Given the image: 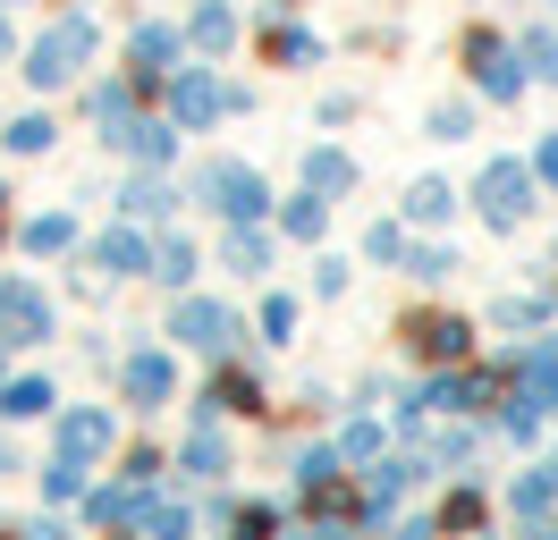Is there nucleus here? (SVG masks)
<instances>
[{
    "instance_id": "52",
    "label": "nucleus",
    "mask_w": 558,
    "mask_h": 540,
    "mask_svg": "<svg viewBox=\"0 0 558 540\" xmlns=\"http://www.w3.org/2000/svg\"><path fill=\"white\" fill-rule=\"evenodd\" d=\"M9 364H17V355H9V346H0V380H9Z\"/></svg>"
},
{
    "instance_id": "15",
    "label": "nucleus",
    "mask_w": 558,
    "mask_h": 540,
    "mask_svg": "<svg viewBox=\"0 0 558 540\" xmlns=\"http://www.w3.org/2000/svg\"><path fill=\"white\" fill-rule=\"evenodd\" d=\"M85 262L102 270L110 287H128V279H144V270H153V236L128 229V220H110L102 236H85Z\"/></svg>"
},
{
    "instance_id": "50",
    "label": "nucleus",
    "mask_w": 558,
    "mask_h": 540,
    "mask_svg": "<svg viewBox=\"0 0 558 540\" xmlns=\"http://www.w3.org/2000/svg\"><path fill=\"white\" fill-rule=\"evenodd\" d=\"M17 472H26V465H17V439L0 431V481H17Z\"/></svg>"
},
{
    "instance_id": "7",
    "label": "nucleus",
    "mask_w": 558,
    "mask_h": 540,
    "mask_svg": "<svg viewBox=\"0 0 558 540\" xmlns=\"http://www.w3.org/2000/svg\"><path fill=\"white\" fill-rule=\"evenodd\" d=\"M51 338H60V304H51V287H43L35 270H9V279H0V346L26 355V346H51Z\"/></svg>"
},
{
    "instance_id": "18",
    "label": "nucleus",
    "mask_w": 558,
    "mask_h": 540,
    "mask_svg": "<svg viewBox=\"0 0 558 540\" xmlns=\"http://www.w3.org/2000/svg\"><path fill=\"white\" fill-rule=\"evenodd\" d=\"M76 110H85V127L102 135V144H119L128 119H136V85H128V76H85V85H76Z\"/></svg>"
},
{
    "instance_id": "12",
    "label": "nucleus",
    "mask_w": 558,
    "mask_h": 540,
    "mask_svg": "<svg viewBox=\"0 0 558 540\" xmlns=\"http://www.w3.org/2000/svg\"><path fill=\"white\" fill-rule=\"evenodd\" d=\"M161 119H170L178 135H195V127H220V68H178L170 85H161Z\"/></svg>"
},
{
    "instance_id": "31",
    "label": "nucleus",
    "mask_w": 558,
    "mask_h": 540,
    "mask_svg": "<svg viewBox=\"0 0 558 540\" xmlns=\"http://www.w3.org/2000/svg\"><path fill=\"white\" fill-rule=\"evenodd\" d=\"M0 144H9L17 161H43V152L60 144V119H51V110H9V119H0Z\"/></svg>"
},
{
    "instance_id": "22",
    "label": "nucleus",
    "mask_w": 558,
    "mask_h": 540,
    "mask_svg": "<svg viewBox=\"0 0 558 540\" xmlns=\"http://www.w3.org/2000/svg\"><path fill=\"white\" fill-rule=\"evenodd\" d=\"M415 456H423L432 472H474V456H483V431H474V422H423Z\"/></svg>"
},
{
    "instance_id": "43",
    "label": "nucleus",
    "mask_w": 558,
    "mask_h": 540,
    "mask_svg": "<svg viewBox=\"0 0 558 540\" xmlns=\"http://www.w3.org/2000/svg\"><path fill=\"white\" fill-rule=\"evenodd\" d=\"M364 262H381V270L407 262V220H373L364 229Z\"/></svg>"
},
{
    "instance_id": "44",
    "label": "nucleus",
    "mask_w": 558,
    "mask_h": 540,
    "mask_svg": "<svg viewBox=\"0 0 558 540\" xmlns=\"http://www.w3.org/2000/svg\"><path fill=\"white\" fill-rule=\"evenodd\" d=\"M348 287H355V262H348V254H314V296L339 304Z\"/></svg>"
},
{
    "instance_id": "35",
    "label": "nucleus",
    "mask_w": 558,
    "mask_h": 540,
    "mask_svg": "<svg viewBox=\"0 0 558 540\" xmlns=\"http://www.w3.org/2000/svg\"><path fill=\"white\" fill-rule=\"evenodd\" d=\"M279 532H288V506H271V499H238L229 524H220V540H279Z\"/></svg>"
},
{
    "instance_id": "14",
    "label": "nucleus",
    "mask_w": 558,
    "mask_h": 540,
    "mask_svg": "<svg viewBox=\"0 0 558 540\" xmlns=\"http://www.w3.org/2000/svg\"><path fill=\"white\" fill-rule=\"evenodd\" d=\"M178 202H186V186H170L161 169H136V177L119 186V220L144 229V236H161V229H178Z\"/></svg>"
},
{
    "instance_id": "51",
    "label": "nucleus",
    "mask_w": 558,
    "mask_h": 540,
    "mask_svg": "<svg viewBox=\"0 0 558 540\" xmlns=\"http://www.w3.org/2000/svg\"><path fill=\"white\" fill-rule=\"evenodd\" d=\"M0 60H17V26H9V9H0Z\"/></svg>"
},
{
    "instance_id": "47",
    "label": "nucleus",
    "mask_w": 558,
    "mask_h": 540,
    "mask_svg": "<svg viewBox=\"0 0 558 540\" xmlns=\"http://www.w3.org/2000/svg\"><path fill=\"white\" fill-rule=\"evenodd\" d=\"M355 119V94H322V127H348Z\"/></svg>"
},
{
    "instance_id": "32",
    "label": "nucleus",
    "mask_w": 558,
    "mask_h": 540,
    "mask_svg": "<svg viewBox=\"0 0 558 540\" xmlns=\"http://www.w3.org/2000/svg\"><path fill=\"white\" fill-rule=\"evenodd\" d=\"M220 270H229V279H271V236L263 229H220Z\"/></svg>"
},
{
    "instance_id": "24",
    "label": "nucleus",
    "mask_w": 558,
    "mask_h": 540,
    "mask_svg": "<svg viewBox=\"0 0 558 540\" xmlns=\"http://www.w3.org/2000/svg\"><path fill=\"white\" fill-rule=\"evenodd\" d=\"M263 60L271 68H322V34L296 26L288 9H271V17H263Z\"/></svg>"
},
{
    "instance_id": "42",
    "label": "nucleus",
    "mask_w": 558,
    "mask_h": 540,
    "mask_svg": "<svg viewBox=\"0 0 558 540\" xmlns=\"http://www.w3.org/2000/svg\"><path fill=\"white\" fill-rule=\"evenodd\" d=\"M490 431H499V439H517V447H533V439H542V414H533V405L508 389V397H499V414H490Z\"/></svg>"
},
{
    "instance_id": "19",
    "label": "nucleus",
    "mask_w": 558,
    "mask_h": 540,
    "mask_svg": "<svg viewBox=\"0 0 558 540\" xmlns=\"http://www.w3.org/2000/svg\"><path fill=\"white\" fill-rule=\"evenodd\" d=\"M51 414H60V380H51V371H9V380H0V422H9V431L51 422Z\"/></svg>"
},
{
    "instance_id": "25",
    "label": "nucleus",
    "mask_w": 558,
    "mask_h": 540,
    "mask_svg": "<svg viewBox=\"0 0 558 540\" xmlns=\"http://www.w3.org/2000/svg\"><path fill=\"white\" fill-rule=\"evenodd\" d=\"M508 515H517V524H550L558 515V456H542V465H524L517 481H508Z\"/></svg>"
},
{
    "instance_id": "54",
    "label": "nucleus",
    "mask_w": 558,
    "mask_h": 540,
    "mask_svg": "<svg viewBox=\"0 0 558 540\" xmlns=\"http://www.w3.org/2000/svg\"><path fill=\"white\" fill-rule=\"evenodd\" d=\"M102 540H136V532H102Z\"/></svg>"
},
{
    "instance_id": "29",
    "label": "nucleus",
    "mask_w": 558,
    "mask_h": 540,
    "mask_svg": "<svg viewBox=\"0 0 558 540\" xmlns=\"http://www.w3.org/2000/svg\"><path fill=\"white\" fill-rule=\"evenodd\" d=\"M550 321H558V296H542V287L490 304V330H499V338H533V330H550Z\"/></svg>"
},
{
    "instance_id": "16",
    "label": "nucleus",
    "mask_w": 558,
    "mask_h": 540,
    "mask_svg": "<svg viewBox=\"0 0 558 540\" xmlns=\"http://www.w3.org/2000/svg\"><path fill=\"white\" fill-rule=\"evenodd\" d=\"M339 481H348V465H339V447H330V439H305V447L288 456V499H296V515H314Z\"/></svg>"
},
{
    "instance_id": "34",
    "label": "nucleus",
    "mask_w": 558,
    "mask_h": 540,
    "mask_svg": "<svg viewBox=\"0 0 558 540\" xmlns=\"http://www.w3.org/2000/svg\"><path fill=\"white\" fill-rule=\"evenodd\" d=\"M35 490H43V506H85V490H94V465L51 456V465H35Z\"/></svg>"
},
{
    "instance_id": "13",
    "label": "nucleus",
    "mask_w": 558,
    "mask_h": 540,
    "mask_svg": "<svg viewBox=\"0 0 558 540\" xmlns=\"http://www.w3.org/2000/svg\"><path fill=\"white\" fill-rule=\"evenodd\" d=\"M178 481H195V490H220L229 472H238V439H229V422H195V431L178 439Z\"/></svg>"
},
{
    "instance_id": "49",
    "label": "nucleus",
    "mask_w": 558,
    "mask_h": 540,
    "mask_svg": "<svg viewBox=\"0 0 558 540\" xmlns=\"http://www.w3.org/2000/svg\"><path fill=\"white\" fill-rule=\"evenodd\" d=\"M9 236H17V202H9V186H0V254H9Z\"/></svg>"
},
{
    "instance_id": "41",
    "label": "nucleus",
    "mask_w": 558,
    "mask_h": 540,
    "mask_svg": "<svg viewBox=\"0 0 558 540\" xmlns=\"http://www.w3.org/2000/svg\"><path fill=\"white\" fill-rule=\"evenodd\" d=\"M136 540H204V524H195V515H186L178 499H161V506H153V515L136 524Z\"/></svg>"
},
{
    "instance_id": "28",
    "label": "nucleus",
    "mask_w": 558,
    "mask_h": 540,
    "mask_svg": "<svg viewBox=\"0 0 558 540\" xmlns=\"http://www.w3.org/2000/svg\"><path fill=\"white\" fill-rule=\"evenodd\" d=\"M398 220H407V229H449L457 220V186L449 177H415V186L398 195Z\"/></svg>"
},
{
    "instance_id": "6",
    "label": "nucleus",
    "mask_w": 558,
    "mask_h": 540,
    "mask_svg": "<svg viewBox=\"0 0 558 540\" xmlns=\"http://www.w3.org/2000/svg\"><path fill=\"white\" fill-rule=\"evenodd\" d=\"M474 211H483V229L490 236H517L533 211H542V186H533V169L508 161V152H490L483 177H474Z\"/></svg>"
},
{
    "instance_id": "2",
    "label": "nucleus",
    "mask_w": 558,
    "mask_h": 540,
    "mask_svg": "<svg viewBox=\"0 0 558 540\" xmlns=\"http://www.w3.org/2000/svg\"><path fill=\"white\" fill-rule=\"evenodd\" d=\"M186 202H204V211L220 220V229H263L279 195H271V177H263L254 161H220V152H211V161L195 169V186H186Z\"/></svg>"
},
{
    "instance_id": "27",
    "label": "nucleus",
    "mask_w": 558,
    "mask_h": 540,
    "mask_svg": "<svg viewBox=\"0 0 558 540\" xmlns=\"http://www.w3.org/2000/svg\"><path fill=\"white\" fill-rule=\"evenodd\" d=\"M296 177H305V195L339 202V195H355V177H364V169H355V152H348V144H314V152H305V169H296Z\"/></svg>"
},
{
    "instance_id": "36",
    "label": "nucleus",
    "mask_w": 558,
    "mask_h": 540,
    "mask_svg": "<svg viewBox=\"0 0 558 540\" xmlns=\"http://www.w3.org/2000/svg\"><path fill=\"white\" fill-rule=\"evenodd\" d=\"M296 321H305V304L288 296V287H263V304H254V338H263V346H288Z\"/></svg>"
},
{
    "instance_id": "10",
    "label": "nucleus",
    "mask_w": 558,
    "mask_h": 540,
    "mask_svg": "<svg viewBox=\"0 0 558 540\" xmlns=\"http://www.w3.org/2000/svg\"><path fill=\"white\" fill-rule=\"evenodd\" d=\"M245 414H279L271 389H263V371H245V364H211L204 397H195V422H245Z\"/></svg>"
},
{
    "instance_id": "1",
    "label": "nucleus",
    "mask_w": 558,
    "mask_h": 540,
    "mask_svg": "<svg viewBox=\"0 0 558 540\" xmlns=\"http://www.w3.org/2000/svg\"><path fill=\"white\" fill-rule=\"evenodd\" d=\"M94 51H102V26H94L85 9H69V17H51V26L17 51V76H26L35 94H69V85H85Z\"/></svg>"
},
{
    "instance_id": "26",
    "label": "nucleus",
    "mask_w": 558,
    "mask_h": 540,
    "mask_svg": "<svg viewBox=\"0 0 558 540\" xmlns=\"http://www.w3.org/2000/svg\"><path fill=\"white\" fill-rule=\"evenodd\" d=\"M186 51H195V60H229V51H238V9H229V0H195V17H186Z\"/></svg>"
},
{
    "instance_id": "53",
    "label": "nucleus",
    "mask_w": 558,
    "mask_h": 540,
    "mask_svg": "<svg viewBox=\"0 0 558 540\" xmlns=\"http://www.w3.org/2000/svg\"><path fill=\"white\" fill-rule=\"evenodd\" d=\"M0 540H17V524H0Z\"/></svg>"
},
{
    "instance_id": "5",
    "label": "nucleus",
    "mask_w": 558,
    "mask_h": 540,
    "mask_svg": "<svg viewBox=\"0 0 558 540\" xmlns=\"http://www.w3.org/2000/svg\"><path fill=\"white\" fill-rule=\"evenodd\" d=\"M457 60H465V85H474V101H490V110H517V101L533 94V76H524V60H517V42H508V34L465 26Z\"/></svg>"
},
{
    "instance_id": "30",
    "label": "nucleus",
    "mask_w": 558,
    "mask_h": 540,
    "mask_svg": "<svg viewBox=\"0 0 558 540\" xmlns=\"http://www.w3.org/2000/svg\"><path fill=\"white\" fill-rule=\"evenodd\" d=\"M271 220H279V236H288V245H322V236H330V202L296 186L288 202H271Z\"/></svg>"
},
{
    "instance_id": "55",
    "label": "nucleus",
    "mask_w": 558,
    "mask_h": 540,
    "mask_svg": "<svg viewBox=\"0 0 558 540\" xmlns=\"http://www.w3.org/2000/svg\"><path fill=\"white\" fill-rule=\"evenodd\" d=\"M0 9H26V0H0Z\"/></svg>"
},
{
    "instance_id": "17",
    "label": "nucleus",
    "mask_w": 558,
    "mask_h": 540,
    "mask_svg": "<svg viewBox=\"0 0 558 540\" xmlns=\"http://www.w3.org/2000/svg\"><path fill=\"white\" fill-rule=\"evenodd\" d=\"M423 515H432V532H440V540H483L490 532V490H483V481H449Z\"/></svg>"
},
{
    "instance_id": "56",
    "label": "nucleus",
    "mask_w": 558,
    "mask_h": 540,
    "mask_svg": "<svg viewBox=\"0 0 558 540\" xmlns=\"http://www.w3.org/2000/svg\"><path fill=\"white\" fill-rule=\"evenodd\" d=\"M279 9H288V0H279Z\"/></svg>"
},
{
    "instance_id": "46",
    "label": "nucleus",
    "mask_w": 558,
    "mask_h": 540,
    "mask_svg": "<svg viewBox=\"0 0 558 540\" xmlns=\"http://www.w3.org/2000/svg\"><path fill=\"white\" fill-rule=\"evenodd\" d=\"M17 540H85V532H69V515H60V506H43V515H35Z\"/></svg>"
},
{
    "instance_id": "40",
    "label": "nucleus",
    "mask_w": 558,
    "mask_h": 540,
    "mask_svg": "<svg viewBox=\"0 0 558 540\" xmlns=\"http://www.w3.org/2000/svg\"><path fill=\"white\" fill-rule=\"evenodd\" d=\"M423 127H432V144H465V135H474V94L432 101V110H423Z\"/></svg>"
},
{
    "instance_id": "23",
    "label": "nucleus",
    "mask_w": 558,
    "mask_h": 540,
    "mask_svg": "<svg viewBox=\"0 0 558 540\" xmlns=\"http://www.w3.org/2000/svg\"><path fill=\"white\" fill-rule=\"evenodd\" d=\"M119 152H128L136 169H161V177H170V161H178V127L161 119V110H136V119H128V135H119Z\"/></svg>"
},
{
    "instance_id": "8",
    "label": "nucleus",
    "mask_w": 558,
    "mask_h": 540,
    "mask_svg": "<svg viewBox=\"0 0 558 540\" xmlns=\"http://www.w3.org/2000/svg\"><path fill=\"white\" fill-rule=\"evenodd\" d=\"M178 68H186V26L136 17L128 26V85H136V101H161V85H170Z\"/></svg>"
},
{
    "instance_id": "37",
    "label": "nucleus",
    "mask_w": 558,
    "mask_h": 540,
    "mask_svg": "<svg viewBox=\"0 0 558 540\" xmlns=\"http://www.w3.org/2000/svg\"><path fill=\"white\" fill-rule=\"evenodd\" d=\"M398 270H407L415 287H449L465 262H457V245H415V236H407V262H398Z\"/></svg>"
},
{
    "instance_id": "20",
    "label": "nucleus",
    "mask_w": 558,
    "mask_h": 540,
    "mask_svg": "<svg viewBox=\"0 0 558 540\" xmlns=\"http://www.w3.org/2000/svg\"><path fill=\"white\" fill-rule=\"evenodd\" d=\"M26 262H69L76 245H85V229H76V211H35V220H17V236H9Z\"/></svg>"
},
{
    "instance_id": "39",
    "label": "nucleus",
    "mask_w": 558,
    "mask_h": 540,
    "mask_svg": "<svg viewBox=\"0 0 558 540\" xmlns=\"http://www.w3.org/2000/svg\"><path fill=\"white\" fill-rule=\"evenodd\" d=\"M119 481H136V490H170V456H161L153 439H128V447H119Z\"/></svg>"
},
{
    "instance_id": "11",
    "label": "nucleus",
    "mask_w": 558,
    "mask_h": 540,
    "mask_svg": "<svg viewBox=\"0 0 558 540\" xmlns=\"http://www.w3.org/2000/svg\"><path fill=\"white\" fill-rule=\"evenodd\" d=\"M170 397H178V355L170 346H128V355H119V405L161 414Z\"/></svg>"
},
{
    "instance_id": "33",
    "label": "nucleus",
    "mask_w": 558,
    "mask_h": 540,
    "mask_svg": "<svg viewBox=\"0 0 558 540\" xmlns=\"http://www.w3.org/2000/svg\"><path fill=\"white\" fill-rule=\"evenodd\" d=\"M330 447H339V465H348V472H364V465H381V456H389V431L373 422V414H348Z\"/></svg>"
},
{
    "instance_id": "38",
    "label": "nucleus",
    "mask_w": 558,
    "mask_h": 540,
    "mask_svg": "<svg viewBox=\"0 0 558 540\" xmlns=\"http://www.w3.org/2000/svg\"><path fill=\"white\" fill-rule=\"evenodd\" d=\"M508 42H517V60H524L533 85H558V26H524V34H508Z\"/></svg>"
},
{
    "instance_id": "21",
    "label": "nucleus",
    "mask_w": 558,
    "mask_h": 540,
    "mask_svg": "<svg viewBox=\"0 0 558 540\" xmlns=\"http://www.w3.org/2000/svg\"><path fill=\"white\" fill-rule=\"evenodd\" d=\"M195 270H204V245H195L186 229H161V236H153V270H144V279H153L161 296H186V287H195Z\"/></svg>"
},
{
    "instance_id": "48",
    "label": "nucleus",
    "mask_w": 558,
    "mask_h": 540,
    "mask_svg": "<svg viewBox=\"0 0 558 540\" xmlns=\"http://www.w3.org/2000/svg\"><path fill=\"white\" fill-rule=\"evenodd\" d=\"M389 540H440V532H432V515H407V524H398Z\"/></svg>"
},
{
    "instance_id": "45",
    "label": "nucleus",
    "mask_w": 558,
    "mask_h": 540,
    "mask_svg": "<svg viewBox=\"0 0 558 540\" xmlns=\"http://www.w3.org/2000/svg\"><path fill=\"white\" fill-rule=\"evenodd\" d=\"M524 169H533V186H542V195H558V127L542 135L533 152H524Z\"/></svg>"
},
{
    "instance_id": "9",
    "label": "nucleus",
    "mask_w": 558,
    "mask_h": 540,
    "mask_svg": "<svg viewBox=\"0 0 558 540\" xmlns=\"http://www.w3.org/2000/svg\"><path fill=\"white\" fill-rule=\"evenodd\" d=\"M119 447H128V431H119L110 405H60V414H51V456H69V465H110Z\"/></svg>"
},
{
    "instance_id": "4",
    "label": "nucleus",
    "mask_w": 558,
    "mask_h": 540,
    "mask_svg": "<svg viewBox=\"0 0 558 540\" xmlns=\"http://www.w3.org/2000/svg\"><path fill=\"white\" fill-rule=\"evenodd\" d=\"M398 346H407L423 371H465L474 346H483V330H474L465 312H449V304H407V312H398Z\"/></svg>"
},
{
    "instance_id": "3",
    "label": "nucleus",
    "mask_w": 558,
    "mask_h": 540,
    "mask_svg": "<svg viewBox=\"0 0 558 540\" xmlns=\"http://www.w3.org/2000/svg\"><path fill=\"white\" fill-rule=\"evenodd\" d=\"M170 346H186V355H204V364H238L245 346V312L238 304L204 296V287H186V296H170Z\"/></svg>"
}]
</instances>
